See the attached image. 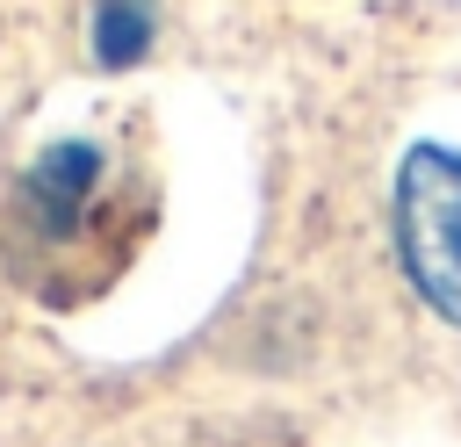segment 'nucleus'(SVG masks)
<instances>
[{"label":"nucleus","instance_id":"nucleus-1","mask_svg":"<svg viewBox=\"0 0 461 447\" xmlns=\"http://www.w3.org/2000/svg\"><path fill=\"white\" fill-rule=\"evenodd\" d=\"M396 252L411 288L461 324V151L454 144H418L403 151L396 173Z\"/></svg>","mask_w":461,"mask_h":447},{"label":"nucleus","instance_id":"nucleus-2","mask_svg":"<svg viewBox=\"0 0 461 447\" xmlns=\"http://www.w3.org/2000/svg\"><path fill=\"white\" fill-rule=\"evenodd\" d=\"M94 173H101V151H94V144H50V151L29 166V209H36L50 231L79 224V209H86V195H94Z\"/></svg>","mask_w":461,"mask_h":447},{"label":"nucleus","instance_id":"nucleus-3","mask_svg":"<svg viewBox=\"0 0 461 447\" xmlns=\"http://www.w3.org/2000/svg\"><path fill=\"white\" fill-rule=\"evenodd\" d=\"M151 43V0H101L94 7V58L101 65H137Z\"/></svg>","mask_w":461,"mask_h":447}]
</instances>
